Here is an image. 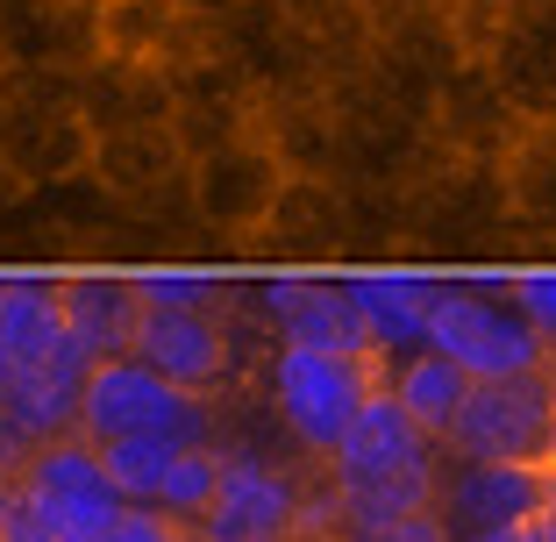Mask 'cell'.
I'll return each instance as SVG.
<instances>
[{"mask_svg": "<svg viewBox=\"0 0 556 542\" xmlns=\"http://www.w3.org/2000/svg\"><path fill=\"white\" fill-rule=\"evenodd\" d=\"M500 279H507L514 307L535 322V336L549 343V357H556V264H514V272H500Z\"/></svg>", "mask_w": 556, "mask_h": 542, "instance_id": "obj_26", "label": "cell"}, {"mask_svg": "<svg viewBox=\"0 0 556 542\" xmlns=\"http://www.w3.org/2000/svg\"><path fill=\"white\" fill-rule=\"evenodd\" d=\"M500 257L514 264V207H507L500 165L428 150V165L407 179V264H428V272H492Z\"/></svg>", "mask_w": 556, "mask_h": 542, "instance_id": "obj_1", "label": "cell"}, {"mask_svg": "<svg viewBox=\"0 0 556 542\" xmlns=\"http://www.w3.org/2000/svg\"><path fill=\"white\" fill-rule=\"evenodd\" d=\"M222 457H229L222 443H186L179 457H172V471H164V486H157V507L179 514V521H200L214 486H222Z\"/></svg>", "mask_w": 556, "mask_h": 542, "instance_id": "obj_25", "label": "cell"}, {"mask_svg": "<svg viewBox=\"0 0 556 542\" xmlns=\"http://www.w3.org/2000/svg\"><path fill=\"white\" fill-rule=\"evenodd\" d=\"M428 350H442V357L464 364L471 378L549 371V343L514 307L500 272H442L435 300H428Z\"/></svg>", "mask_w": 556, "mask_h": 542, "instance_id": "obj_3", "label": "cell"}, {"mask_svg": "<svg viewBox=\"0 0 556 542\" xmlns=\"http://www.w3.org/2000/svg\"><path fill=\"white\" fill-rule=\"evenodd\" d=\"M549 486H556V471L442 457V478H435V521H442V535H450V542L500 535V528H521L528 514L549 500Z\"/></svg>", "mask_w": 556, "mask_h": 542, "instance_id": "obj_12", "label": "cell"}, {"mask_svg": "<svg viewBox=\"0 0 556 542\" xmlns=\"http://www.w3.org/2000/svg\"><path fill=\"white\" fill-rule=\"evenodd\" d=\"M364 15V29L371 36H393V29H414V22H435L450 15V0H350Z\"/></svg>", "mask_w": 556, "mask_h": 542, "instance_id": "obj_28", "label": "cell"}, {"mask_svg": "<svg viewBox=\"0 0 556 542\" xmlns=\"http://www.w3.org/2000/svg\"><path fill=\"white\" fill-rule=\"evenodd\" d=\"M386 393L407 407V421L421 428V436H450V421H457V407L471 400V371L464 364H450L442 350H407V357L386 364Z\"/></svg>", "mask_w": 556, "mask_h": 542, "instance_id": "obj_22", "label": "cell"}, {"mask_svg": "<svg viewBox=\"0 0 556 542\" xmlns=\"http://www.w3.org/2000/svg\"><path fill=\"white\" fill-rule=\"evenodd\" d=\"M435 464H442V443L407 421V407H400V400L386 393V378H378V393L357 407V421H350L343 443L321 457V471L328 478H407V471H435Z\"/></svg>", "mask_w": 556, "mask_h": 542, "instance_id": "obj_17", "label": "cell"}, {"mask_svg": "<svg viewBox=\"0 0 556 542\" xmlns=\"http://www.w3.org/2000/svg\"><path fill=\"white\" fill-rule=\"evenodd\" d=\"M129 357L150 364L157 378H172L179 393L222 400L236 386V371L250 364V343L236 336L229 314H214V307H143Z\"/></svg>", "mask_w": 556, "mask_h": 542, "instance_id": "obj_8", "label": "cell"}, {"mask_svg": "<svg viewBox=\"0 0 556 542\" xmlns=\"http://www.w3.org/2000/svg\"><path fill=\"white\" fill-rule=\"evenodd\" d=\"M0 350L15 364H36V357H50V350H65L58 272H8V279H0Z\"/></svg>", "mask_w": 556, "mask_h": 542, "instance_id": "obj_23", "label": "cell"}, {"mask_svg": "<svg viewBox=\"0 0 556 542\" xmlns=\"http://www.w3.org/2000/svg\"><path fill=\"white\" fill-rule=\"evenodd\" d=\"M521 542H556V486H549V500L521 521Z\"/></svg>", "mask_w": 556, "mask_h": 542, "instance_id": "obj_31", "label": "cell"}, {"mask_svg": "<svg viewBox=\"0 0 556 542\" xmlns=\"http://www.w3.org/2000/svg\"><path fill=\"white\" fill-rule=\"evenodd\" d=\"M278 186H286V165H278V150L264 136H236V143L207 150L186 165V193H193V222L207 243L222 250H243L250 229H257L264 214H271Z\"/></svg>", "mask_w": 556, "mask_h": 542, "instance_id": "obj_9", "label": "cell"}, {"mask_svg": "<svg viewBox=\"0 0 556 542\" xmlns=\"http://www.w3.org/2000/svg\"><path fill=\"white\" fill-rule=\"evenodd\" d=\"M79 115L93 122V136L108 129H136V122H172V79L164 72H136V65H86L79 72Z\"/></svg>", "mask_w": 556, "mask_h": 542, "instance_id": "obj_21", "label": "cell"}, {"mask_svg": "<svg viewBox=\"0 0 556 542\" xmlns=\"http://www.w3.org/2000/svg\"><path fill=\"white\" fill-rule=\"evenodd\" d=\"M186 15H200V22H222V15H236V8H243V0H179Z\"/></svg>", "mask_w": 556, "mask_h": 542, "instance_id": "obj_32", "label": "cell"}, {"mask_svg": "<svg viewBox=\"0 0 556 542\" xmlns=\"http://www.w3.org/2000/svg\"><path fill=\"white\" fill-rule=\"evenodd\" d=\"M442 457L556 471V386H549V371L471 378V400L457 407V421L442 436Z\"/></svg>", "mask_w": 556, "mask_h": 542, "instance_id": "obj_6", "label": "cell"}, {"mask_svg": "<svg viewBox=\"0 0 556 542\" xmlns=\"http://www.w3.org/2000/svg\"><path fill=\"white\" fill-rule=\"evenodd\" d=\"M378 378H386L378 357H328V350L278 343L264 357V407H271V421L286 428V443L300 457L321 464L343 443V428L357 421V407L378 393Z\"/></svg>", "mask_w": 556, "mask_h": 542, "instance_id": "obj_4", "label": "cell"}, {"mask_svg": "<svg viewBox=\"0 0 556 542\" xmlns=\"http://www.w3.org/2000/svg\"><path fill=\"white\" fill-rule=\"evenodd\" d=\"M36 450H43V443H36L29 428H22L15 414L0 407V486H15V478L29 471V457H36Z\"/></svg>", "mask_w": 556, "mask_h": 542, "instance_id": "obj_29", "label": "cell"}, {"mask_svg": "<svg viewBox=\"0 0 556 542\" xmlns=\"http://www.w3.org/2000/svg\"><path fill=\"white\" fill-rule=\"evenodd\" d=\"M300 514H307V478L257 457V450H229L222 486H214L207 514L193 528L200 542H293Z\"/></svg>", "mask_w": 556, "mask_h": 542, "instance_id": "obj_10", "label": "cell"}, {"mask_svg": "<svg viewBox=\"0 0 556 542\" xmlns=\"http://www.w3.org/2000/svg\"><path fill=\"white\" fill-rule=\"evenodd\" d=\"M243 272H343L350 264V193L314 172H286L271 214L236 250Z\"/></svg>", "mask_w": 556, "mask_h": 542, "instance_id": "obj_7", "label": "cell"}, {"mask_svg": "<svg viewBox=\"0 0 556 542\" xmlns=\"http://www.w3.org/2000/svg\"><path fill=\"white\" fill-rule=\"evenodd\" d=\"M29 193H36V186L22 179V172L8 165V157H0V229H8V222H15L22 207H29Z\"/></svg>", "mask_w": 556, "mask_h": 542, "instance_id": "obj_30", "label": "cell"}, {"mask_svg": "<svg viewBox=\"0 0 556 542\" xmlns=\"http://www.w3.org/2000/svg\"><path fill=\"white\" fill-rule=\"evenodd\" d=\"M0 514H8V486H0Z\"/></svg>", "mask_w": 556, "mask_h": 542, "instance_id": "obj_34", "label": "cell"}, {"mask_svg": "<svg viewBox=\"0 0 556 542\" xmlns=\"http://www.w3.org/2000/svg\"><path fill=\"white\" fill-rule=\"evenodd\" d=\"M485 72L528 129L556 122V0H514V22L492 36Z\"/></svg>", "mask_w": 556, "mask_h": 542, "instance_id": "obj_18", "label": "cell"}, {"mask_svg": "<svg viewBox=\"0 0 556 542\" xmlns=\"http://www.w3.org/2000/svg\"><path fill=\"white\" fill-rule=\"evenodd\" d=\"M108 542H200V528L179 521V514H164V507H122Z\"/></svg>", "mask_w": 556, "mask_h": 542, "instance_id": "obj_27", "label": "cell"}, {"mask_svg": "<svg viewBox=\"0 0 556 542\" xmlns=\"http://www.w3.org/2000/svg\"><path fill=\"white\" fill-rule=\"evenodd\" d=\"M514 207V250H542L535 264H556V122L514 136V150L500 157Z\"/></svg>", "mask_w": 556, "mask_h": 542, "instance_id": "obj_19", "label": "cell"}, {"mask_svg": "<svg viewBox=\"0 0 556 542\" xmlns=\"http://www.w3.org/2000/svg\"><path fill=\"white\" fill-rule=\"evenodd\" d=\"M0 279H8V272H0Z\"/></svg>", "mask_w": 556, "mask_h": 542, "instance_id": "obj_36", "label": "cell"}, {"mask_svg": "<svg viewBox=\"0 0 556 542\" xmlns=\"http://www.w3.org/2000/svg\"><path fill=\"white\" fill-rule=\"evenodd\" d=\"M257 79L236 65L222 36H214L207 58H193L186 72H172V136H179L186 157H207V150L236 143V136H257Z\"/></svg>", "mask_w": 556, "mask_h": 542, "instance_id": "obj_11", "label": "cell"}, {"mask_svg": "<svg viewBox=\"0 0 556 542\" xmlns=\"http://www.w3.org/2000/svg\"><path fill=\"white\" fill-rule=\"evenodd\" d=\"M100 464H108V478H115V493L129 500V507H157V486L164 471H172V457H179L186 443H164V436H122V443H93Z\"/></svg>", "mask_w": 556, "mask_h": 542, "instance_id": "obj_24", "label": "cell"}, {"mask_svg": "<svg viewBox=\"0 0 556 542\" xmlns=\"http://www.w3.org/2000/svg\"><path fill=\"white\" fill-rule=\"evenodd\" d=\"M58 300H65V343L86 364H108L136 350L143 293H136L129 264H65L58 272Z\"/></svg>", "mask_w": 556, "mask_h": 542, "instance_id": "obj_15", "label": "cell"}, {"mask_svg": "<svg viewBox=\"0 0 556 542\" xmlns=\"http://www.w3.org/2000/svg\"><path fill=\"white\" fill-rule=\"evenodd\" d=\"M86 371L93 364L79 357V350H50V357L36 364H15V378H8V400L0 407L15 414L22 428H29L36 443H58V436H79V393H86Z\"/></svg>", "mask_w": 556, "mask_h": 542, "instance_id": "obj_20", "label": "cell"}, {"mask_svg": "<svg viewBox=\"0 0 556 542\" xmlns=\"http://www.w3.org/2000/svg\"><path fill=\"white\" fill-rule=\"evenodd\" d=\"M129 500L115 493V478L100 464L86 436H58L29 457V471L8 486V514H0V542H108L115 514Z\"/></svg>", "mask_w": 556, "mask_h": 542, "instance_id": "obj_2", "label": "cell"}, {"mask_svg": "<svg viewBox=\"0 0 556 542\" xmlns=\"http://www.w3.org/2000/svg\"><path fill=\"white\" fill-rule=\"evenodd\" d=\"M435 286H442V272H428V264H350L343 272V293L357 300L378 364L428 350V300H435Z\"/></svg>", "mask_w": 556, "mask_h": 542, "instance_id": "obj_16", "label": "cell"}, {"mask_svg": "<svg viewBox=\"0 0 556 542\" xmlns=\"http://www.w3.org/2000/svg\"><path fill=\"white\" fill-rule=\"evenodd\" d=\"M93 29H100V58L108 65H136V72H186L193 58H207L222 22L186 15L179 0H93Z\"/></svg>", "mask_w": 556, "mask_h": 542, "instance_id": "obj_13", "label": "cell"}, {"mask_svg": "<svg viewBox=\"0 0 556 542\" xmlns=\"http://www.w3.org/2000/svg\"><path fill=\"white\" fill-rule=\"evenodd\" d=\"M79 436L122 443V436H164V443H222V400L179 393L136 357H108L86 371L79 393Z\"/></svg>", "mask_w": 556, "mask_h": 542, "instance_id": "obj_5", "label": "cell"}, {"mask_svg": "<svg viewBox=\"0 0 556 542\" xmlns=\"http://www.w3.org/2000/svg\"><path fill=\"white\" fill-rule=\"evenodd\" d=\"M521 129L528 122L507 108V93H500V79L485 72V58H457L450 79L435 86V100H428V136H435V150H450V157H485V165H500Z\"/></svg>", "mask_w": 556, "mask_h": 542, "instance_id": "obj_14", "label": "cell"}, {"mask_svg": "<svg viewBox=\"0 0 556 542\" xmlns=\"http://www.w3.org/2000/svg\"><path fill=\"white\" fill-rule=\"evenodd\" d=\"M8 378H15V357H8V350H0V400H8Z\"/></svg>", "mask_w": 556, "mask_h": 542, "instance_id": "obj_33", "label": "cell"}, {"mask_svg": "<svg viewBox=\"0 0 556 542\" xmlns=\"http://www.w3.org/2000/svg\"><path fill=\"white\" fill-rule=\"evenodd\" d=\"M549 386H556V357H549Z\"/></svg>", "mask_w": 556, "mask_h": 542, "instance_id": "obj_35", "label": "cell"}]
</instances>
